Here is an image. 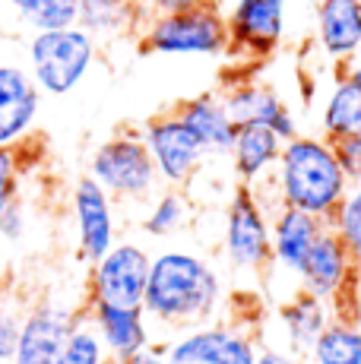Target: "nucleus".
<instances>
[{
	"instance_id": "f257e3e1",
	"label": "nucleus",
	"mask_w": 361,
	"mask_h": 364,
	"mask_svg": "<svg viewBox=\"0 0 361 364\" xmlns=\"http://www.w3.org/2000/svg\"><path fill=\"white\" fill-rule=\"evenodd\" d=\"M222 276L206 257L190 250H162L152 257L143 311L165 330H193L212 323L222 311Z\"/></svg>"
},
{
	"instance_id": "f03ea898",
	"label": "nucleus",
	"mask_w": 361,
	"mask_h": 364,
	"mask_svg": "<svg viewBox=\"0 0 361 364\" xmlns=\"http://www.w3.org/2000/svg\"><path fill=\"white\" fill-rule=\"evenodd\" d=\"M273 187L282 206H295L317 219H330L349 193L352 181L339 165V156L326 136L298 133L282 143L279 162L273 168Z\"/></svg>"
},
{
	"instance_id": "7ed1b4c3",
	"label": "nucleus",
	"mask_w": 361,
	"mask_h": 364,
	"mask_svg": "<svg viewBox=\"0 0 361 364\" xmlns=\"http://www.w3.org/2000/svg\"><path fill=\"white\" fill-rule=\"evenodd\" d=\"M140 51L165 58H219L228 54V19L219 4L152 13L140 29Z\"/></svg>"
},
{
	"instance_id": "20e7f679",
	"label": "nucleus",
	"mask_w": 361,
	"mask_h": 364,
	"mask_svg": "<svg viewBox=\"0 0 361 364\" xmlns=\"http://www.w3.org/2000/svg\"><path fill=\"white\" fill-rule=\"evenodd\" d=\"M95 58H99V41L80 23L67 29L36 32L26 45L32 80L41 95H54V99L70 95L95 67Z\"/></svg>"
},
{
	"instance_id": "39448f33",
	"label": "nucleus",
	"mask_w": 361,
	"mask_h": 364,
	"mask_svg": "<svg viewBox=\"0 0 361 364\" xmlns=\"http://www.w3.org/2000/svg\"><path fill=\"white\" fill-rule=\"evenodd\" d=\"M222 250L232 269L260 276L273 266V219L260 200V191L251 184H238L225 209Z\"/></svg>"
},
{
	"instance_id": "423d86ee",
	"label": "nucleus",
	"mask_w": 361,
	"mask_h": 364,
	"mask_svg": "<svg viewBox=\"0 0 361 364\" xmlns=\"http://www.w3.org/2000/svg\"><path fill=\"white\" fill-rule=\"evenodd\" d=\"M89 178L99 181L114 200H146L162 184L140 130H117L95 146Z\"/></svg>"
},
{
	"instance_id": "0eeeda50",
	"label": "nucleus",
	"mask_w": 361,
	"mask_h": 364,
	"mask_svg": "<svg viewBox=\"0 0 361 364\" xmlns=\"http://www.w3.org/2000/svg\"><path fill=\"white\" fill-rule=\"evenodd\" d=\"M152 257L143 244L117 241L105 257L89 263L86 304L99 307H143Z\"/></svg>"
},
{
	"instance_id": "6e6552de",
	"label": "nucleus",
	"mask_w": 361,
	"mask_h": 364,
	"mask_svg": "<svg viewBox=\"0 0 361 364\" xmlns=\"http://www.w3.org/2000/svg\"><path fill=\"white\" fill-rule=\"evenodd\" d=\"M140 133H143V143L149 149L152 162H156L162 184L187 187L197 178V171L206 162V149L175 111L149 117Z\"/></svg>"
},
{
	"instance_id": "1a4fd4ad",
	"label": "nucleus",
	"mask_w": 361,
	"mask_h": 364,
	"mask_svg": "<svg viewBox=\"0 0 361 364\" xmlns=\"http://www.w3.org/2000/svg\"><path fill=\"white\" fill-rule=\"evenodd\" d=\"M358 276H361V266L355 263V257L349 254L343 237L333 232L330 225H323V232L317 235L301 272H298L301 289H308L311 295L330 301L336 311H343V307L349 304L352 291H355Z\"/></svg>"
},
{
	"instance_id": "9d476101",
	"label": "nucleus",
	"mask_w": 361,
	"mask_h": 364,
	"mask_svg": "<svg viewBox=\"0 0 361 364\" xmlns=\"http://www.w3.org/2000/svg\"><path fill=\"white\" fill-rule=\"evenodd\" d=\"M171 364L187 361V364H257V348L254 336L238 330L235 323H203L193 330H180L178 339L168 342L165 348Z\"/></svg>"
},
{
	"instance_id": "9b49d317",
	"label": "nucleus",
	"mask_w": 361,
	"mask_h": 364,
	"mask_svg": "<svg viewBox=\"0 0 361 364\" xmlns=\"http://www.w3.org/2000/svg\"><path fill=\"white\" fill-rule=\"evenodd\" d=\"M73 228H76V257L95 263L117 244V215L114 197L95 178L82 174L73 184Z\"/></svg>"
},
{
	"instance_id": "f8f14e48",
	"label": "nucleus",
	"mask_w": 361,
	"mask_h": 364,
	"mask_svg": "<svg viewBox=\"0 0 361 364\" xmlns=\"http://www.w3.org/2000/svg\"><path fill=\"white\" fill-rule=\"evenodd\" d=\"M80 317L82 311L67 307L58 298H45L26 307L23 330H19V342L10 364H54Z\"/></svg>"
},
{
	"instance_id": "ddd939ff",
	"label": "nucleus",
	"mask_w": 361,
	"mask_h": 364,
	"mask_svg": "<svg viewBox=\"0 0 361 364\" xmlns=\"http://www.w3.org/2000/svg\"><path fill=\"white\" fill-rule=\"evenodd\" d=\"M228 51L263 60L279 48L286 35V0H235L225 13Z\"/></svg>"
},
{
	"instance_id": "4468645a",
	"label": "nucleus",
	"mask_w": 361,
	"mask_h": 364,
	"mask_svg": "<svg viewBox=\"0 0 361 364\" xmlns=\"http://www.w3.org/2000/svg\"><path fill=\"white\" fill-rule=\"evenodd\" d=\"M41 111V89L29 67L0 60V146H23Z\"/></svg>"
},
{
	"instance_id": "2eb2a0df",
	"label": "nucleus",
	"mask_w": 361,
	"mask_h": 364,
	"mask_svg": "<svg viewBox=\"0 0 361 364\" xmlns=\"http://www.w3.org/2000/svg\"><path fill=\"white\" fill-rule=\"evenodd\" d=\"M222 102H225L235 124H263L273 133H279L282 143H289V139H295L301 133L295 111L289 108V102L273 86H263V82H254V80L235 82L222 95Z\"/></svg>"
},
{
	"instance_id": "dca6fc26",
	"label": "nucleus",
	"mask_w": 361,
	"mask_h": 364,
	"mask_svg": "<svg viewBox=\"0 0 361 364\" xmlns=\"http://www.w3.org/2000/svg\"><path fill=\"white\" fill-rule=\"evenodd\" d=\"M86 314L92 326L99 330L102 342L108 348V358L114 364H127L130 358L152 348L149 317L143 307H99L86 304Z\"/></svg>"
},
{
	"instance_id": "f3484780",
	"label": "nucleus",
	"mask_w": 361,
	"mask_h": 364,
	"mask_svg": "<svg viewBox=\"0 0 361 364\" xmlns=\"http://www.w3.org/2000/svg\"><path fill=\"white\" fill-rule=\"evenodd\" d=\"M323 225L326 222L317 219V215L279 203L273 213V263L298 279V272H301V266L308 260L317 235L323 232Z\"/></svg>"
},
{
	"instance_id": "a211bd4d",
	"label": "nucleus",
	"mask_w": 361,
	"mask_h": 364,
	"mask_svg": "<svg viewBox=\"0 0 361 364\" xmlns=\"http://www.w3.org/2000/svg\"><path fill=\"white\" fill-rule=\"evenodd\" d=\"M333 317H336V307L330 301L311 295L308 289H298L279 307V330L286 336V348L295 352L298 358H308L314 342L323 336Z\"/></svg>"
},
{
	"instance_id": "6ab92c4d",
	"label": "nucleus",
	"mask_w": 361,
	"mask_h": 364,
	"mask_svg": "<svg viewBox=\"0 0 361 364\" xmlns=\"http://www.w3.org/2000/svg\"><path fill=\"white\" fill-rule=\"evenodd\" d=\"M175 114L193 130V136L203 143L206 156H228V152H232L238 124L232 121L222 95L203 92V95H193V99H184L175 105Z\"/></svg>"
},
{
	"instance_id": "aec40b11",
	"label": "nucleus",
	"mask_w": 361,
	"mask_h": 364,
	"mask_svg": "<svg viewBox=\"0 0 361 364\" xmlns=\"http://www.w3.org/2000/svg\"><path fill=\"white\" fill-rule=\"evenodd\" d=\"M279 152H282L279 133H273L263 124H238L232 152H228L235 174H238V184L260 187L273 174L276 162H279Z\"/></svg>"
},
{
	"instance_id": "412c9836",
	"label": "nucleus",
	"mask_w": 361,
	"mask_h": 364,
	"mask_svg": "<svg viewBox=\"0 0 361 364\" xmlns=\"http://www.w3.org/2000/svg\"><path fill=\"white\" fill-rule=\"evenodd\" d=\"M317 41L333 60H349L361 51V0H320Z\"/></svg>"
},
{
	"instance_id": "4be33fe9",
	"label": "nucleus",
	"mask_w": 361,
	"mask_h": 364,
	"mask_svg": "<svg viewBox=\"0 0 361 364\" xmlns=\"http://www.w3.org/2000/svg\"><path fill=\"white\" fill-rule=\"evenodd\" d=\"M320 130L330 143L343 136H358L361 133V92L349 76H339L336 86L330 89L320 111Z\"/></svg>"
},
{
	"instance_id": "5701e85b",
	"label": "nucleus",
	"mask_w": 361,
	"mask_h": 364,
	"mask_svg": "<svg viewBox=\"0 0 361 364\" xmlns=\"http://www.w3.org/2000/svg\"><path fill=\"white\" fill-rule=\"evenodd\" d=\"M152 16L149 6H121V4H80V26L99 38H117V35L140 32L146 19Z\"/></svg>"
},
{
	"instance_id": "b1692460",
	"label": "nucleus",
	"mask_w": 361,
	"mask_h": 364,
	"mask_svg": "<svg viewBox=\"0 0 361 364\" xmlns=\"http://www.w3.org/2000/svg\"><path fill=\"white\" fill-rule=\"evenodd\" d=\"M304 361L308 364H361V323L355 317L336 314Z\"/></svg>"
},
{
	"instance_id": "393cba45",
	"label": "nucleus",
	"mask_w": 361,
	"mask_h": 364,
	"mask_svg": "<svg viewBox=\"0 0 361 364\" xmlns=\"http://www.w3.org/2000/svg\"><path fill=\"white\" fill-rule=\"evenodd\" d=\"M190 219H193V206H190V197L184 193V187H168V191H162L152 200L140 228L149 237H171L184 232L190 225Z\"/></svg>"
},
{
	"instance_id": "a878e982",
	"label": "nucleus",
	"mask_w": 361,
	"mask_h": 364,
	"mask_svg": "<svg viewBox=\"0 0 361 364\" xmlns=\"http://www.w3.org/2000/svg\"><path fill=\"white\" fill-rule=\"evenodd\" d=\"M108 361V348L102 342L99 330L92 326L89 314L82 311V317L76 320V326L67 336L64 348H60L58 361L54 364H105Z\"/></svg>"
},
{
	"instance_id": "bb28decb",
	"label": "nucleus",
	"mask_w": 361,
	"mask_h": 364,
	"mask_svg": "<svg viewBox=\"0 0 361 364\" xmlns=\"http://www.w3.org/2000/svg\"><path fill=\"white\" fill-rule=\"evenodd\" d=\"M326 225L343 237L349 254L355 257V263L361 266V184L349 187V193H345L343 203L336 206V213L326 219Z\"/></svg>"
},
{
	"instance_id": "cd10ccee",
	"label": "nucleus",
	"mask_w": 361,
	"mask_h": 364,
	"mask_svg": "<svg viewBox=\"0 0 361 364\" xmlns=\"http://www.w3.org/2000/svg\"><path fill=\"white\" fill-rule=\"evenodd\" d=\"M80 23V0H38L36 13L29 19L32 32L45 29H67Z\"/></svg>"
},
{
	"instance_id": "c85d7f7f",
	"label": "nucleus",
	"mask_w": 361,
	"mask_h": 364,
	"mask_svg": "<svg viewBox=\"0 0 361 364\" xmlns=\"http://www.w3.org/2000/svg\"><path fill=\"white\" fill-rule=\"evenodd\" d=\"M19 149L23 146H0V213L13 200H19V174H23Z\"/></svg>"
},
{
	"instance_id": "c756f323",
	"label": "nucleus",
	"mask_w": 361,
	"mask_h": 364,
	"mask_svg": "<svg viewBox=\"0 0 361 364\" xmlns=\"http://www.w3.org/2000/svg\"><path fill=\"white\" fill-rule=\"evenodd\" d=\"M23 314L13 301H0V364H10L16 352L19 330H23Z\"/></svg>"
},
{
	"instance_id": "7c9ffc66",
	"label": "nucleus",
	"mask_w": 361,
	"mask_h": 364,
	"mask_svg": "<svg viewBox=\"0 0 361 364\" xmlns=\"http://www.w3.org/2000/svg\"><path fill=\"white\" fill-rule=\"evenodd\" d=\"M333 149H336L339 165H343V171L349 174L352 184H361V133H358V136L336 139V143H333Z\"/></svg>"
},
{
	"instance_id": "2f4dec72",
	"label": "nucleus",
	"mask_w": 361,
	"mask_h": 364,
	"mask_svg": "<svg viewBox=\"0 0 361 364\" xmlns=\"http://www.w3.org/2000/svg\"><path fill=\"white\" fill-rule=\"evenodd\" d=\"M26 228H29V222H26L23 203L13 200L10 206L0 213V237H4V241H23Z\"/></svg>"
},
{
	"instance_id": "473e14b6",
	"label": "nucleus",
	"mask_w": 361,
	"mask_h": 364,
	"mask_svg": "<svg viewBox=\"0 0 361 364\" xmlns=\"http://www.w3.org/2000/svg\"><path fill=\"white\" fill-rule=\"evenodd\" d=\"M257 364H304V358H298L295 352H289V348H260V355H257Z\"/></svg>"
},
{
	"instance_id": "72a5a7b5",
	"label": "nucleus",
	"mask_w": 361,
	"mask_h": 364,
	"mask_svg": "<svg viewBox=\"0 0 361 364\" xmlns=\"http://www.w3.org/2000/svg\"><path fill=\"white\" fill-rule=\"evenodd\" d=\"M200 4H216V0H146L152 13H175V10H190Z\"/></svg>"
},
{
	"instance_id": "f704fd0d",
	"label": "nucleus",
	"mask_w": 361,
	"mask_h": 364,
	"mask_svg": "<svg viewBox=\"0 0 361 364\" xmlns=\"http://www.w3.org/2000/svg\"><path fill=\"white\" fill-rule=\"evenodd\" d=\"M6 6H10V10L19 16V23L29 26V19H32V13H36L38 0H6Z\"/></svg>"
},
{
	"instance_id": "c9c22d12",
	"label": "nucleus",
	"mask_w": 361,
	"mask_h": 364,
	"mask_svg": "<svg viewBox=\"0 0 361 364\" xmlns=\"http://www.w3.org/2000/svg\"><path fill=\"white\" fill-rule=\"evenodd\" d=\"M336 314H345V317H355L358 323H361V276H358V285H355V291H352L349 304H345L343 311H336Z\"/></svg>"
},
{
	"instance_id": "e433bc0d",
	"label": "nucleus",
	"mask_w": 361,
	"mask_h": 364,
	"mask_svg": "<svg viewBox=\"0 0 361 364\" xmlns=\"http://www.w3.org/2000/svg\"><path fill=\"white\" fill-rule=\"evenodd\" d=\"M127 364H171V361H168V355H165V352H156V348H146L143 355L130 358Z\"/></svg>"
},
{
	"instance_id": "4c0bfd02",
	"label": "nucleus",
	"mask_w": 361,
	"mask_h": 364,
	"mask_svg": "<svg viewBox=\"0 0 361 364\" xmlns=\"http://www.w3.org/2000/svg\"><path fill=\"white\" fill-rule=\"evenodd\" d=\"M86 4V0H80ZM89 4H121V6H146V0H89Z\"/></svg>"
},
{
	"instance_id": "58836bf2",
	"label": "nucleus",
	"mask_w": 361,
	"mask_h": 364,
	"mask_svg": "<svg viewBox=\"0 0 361 364\" xmlns=\"http://www.w3.org/2000/svg\"><path fill=\"white\" fill-rule=\"evenodd\" d=\"M345 76H349V80L355 82V86H358V92H361V64H352L349 70H345Z\"/></svg>"
},
{
	"instance_id": "ea45409f",
	"label": "nucleus",
	"mask_w": 361,
	"mask_h": 364,
	"mask_svg": "<svg viewBox=\"0 0 361 364\" xmlns=\"http://www.w3.org/2000/svg\"><path fill=\"white\" fill-rule=\"evenodd\" d=\"M4 35H6V32H4V23H0V41H4Z\"/></svg>"
},
{
	"instance_id": "a19ab883",
	"label": "nucleus",
	"mask_w": 361,
	"mask_h": 364,
	"mask_svg": "<svg viewBox=\"0 0 361 364\" xmlns=\"http://www.w3.org/2000/svg\"><path fill=\"white\" fill-rule=\"evenodd\" d=\"M105 364H114V361H111V358H108V361H105Z\"/></svg>"
},
{
	"instance_id": "79ce46f5",
	"label": "nucleus",
	"mask_w": 361,
	"mask_h": 364,
	"mask_svg": "<svg viewBox=\"0 0 361 364\" xmlns=\"http://www.w3.org/2000/svg\"><path fill=\"white\" fill-rule=\"evenodd\" d=\"M178 364H187V361H178Z\"/></svg>"
}]
</instances>
